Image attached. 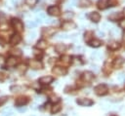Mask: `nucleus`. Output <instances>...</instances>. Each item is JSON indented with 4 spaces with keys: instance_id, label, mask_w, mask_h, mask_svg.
I'll return each instance as SVG.
<instances>
[{
    "instance_id": "nucleus-16",
    "label": "nucleus",
    "mask_w": 125,
    "mask_h": 116,
    "mask_svg": "<svg viewBox=\"0 0 125 116\" xmlns=\"http://www.w3.org/2000/svg\"><path fill=\"white\" fill-rule=\"evenodd\" d=\"M66 50V46L64 45V44H62V43H60V44H57L56 46H55V51L57 52V53H63L64 51Z\"/></svg>"
},
{
    "instance_id": "nucleus-36",
    "label": "nucleus",
    "mask_w": 125,
    "mask_h": 116,
    "mask_svg": "<svg viewBox=\"0 0 125 116\" xmlns=\"http://www.w3.org/2000/svg\"><path fill=\"white\" fill-rule=\"evenodd\" d=\"M18 70H19L20 72H23V71L26 70V66H25L24 64H20V65L18 66Z\"/></svg>"
},
{
    "instance_id": "nucleus-35",
    "label": "nucleus",
    "mask_w": 125,
    "mask_h": 116,
    "mask_svg": "<svg viewBox=\"0 0 125 116\" xmlns=\"http://www.w3.org/2000/svg\"><path fill=\"white\" fill-rule=\"evenodd\" d=\"M1 116H14V113L12 111H8V110H4Z\"/></svg>"
},
{
    "instance_id": "nucleus-48",
    "label": "nucleus",
    "mask_w": 125,
    "mask_h": 116,
    "mask_svg": "<svg viewBox=\"0 0 125 116\" xmlns=\"http://www.w3.org/2000/svg\"><path fill=\"white\" fill-rule=\"evenodd\" d=\"M124 15H125V9H124Z\"/></svg>"
},
{
    "instance_id": "nucleus-40",
    "label": "nucleus",
    "mask_w": 125,
    "mask_h": 116,
    "mask_svg": "<svg viewBox=\"0 0 125 116\" xmlns=\"http://www.w3.org/2000/svg\"><path fill=\"white\" fill-rule=\"evenodd\" d=\"M63 38H66V35L65 34H59L58 35V37H57V39H63Z\"/></svg>"
},
{
    "instance_id": "nucleus-4",
    "label": "nucleus",
    "mask_w": 125,
    "mask_h": 116,
    "mask_svg": "<svg viewBox=\"0 0 125 116\" xmlns=\"http://www.w3.org/2000/svg\"><path fill=\"white\" fill-rule=\"evenodd\" d=\"M56 32V29L53 27H44L42 29V35L45 37H50Z\"/></svg>"
},
{
    "instance_id": "nucleus-42",
    "label": "nucleus",
    "mask_w": 125,
    "mask_h": 116,
    "mask_svg": "<svg viewBox=\"0 0 125 116\" xmlns=\"http://www.w3.org/2000/svg\"><path fill=\"white\" fill-rule=\"evenodd\" d=\"M119 25H120L122 28H125V19H122V20L119 22Z\"/></svg>"
},
{
    "instance_id": "nucleus-31",
    "label": "nucleus",
    "mask_w": 125,
    "mask_h": 116,
    "mask_svg": "<svg viewBox=\"0 0 125 116\" xmlns=\"http://www.w3.org/2000/svg\"><path fill=\"white\" fill-rule=\"evenodd\" d=\"M103 70L106 73V74H108L109 72H110V67L108 66V64H107V62H105L104 63V68H103Z\"/></svg>"
},
{
    "instance_id": "nucleus-20",
    "label": "nucleus",
    "mask_w": 125,
    "mask_h": 116,
    "mask_svg": "<svg viewBox=\"0 0 125 116\" xmlns=\"http://www.w3.org/2000/svg\"><path fill=\"white\" fill-rule=\"evenodd\" d=\"M47 41H45V40H39L38 42H37V44H36V47L39 49V50H44V49H46L47 48Z\"/></svg>"
},
{
    "instance_id": "nucleus-27",
    "label": "nucleus",
    "mask_w": 125,
    "mask_h": 116,
    "mask_svg": "<svg viewBox=\"0 0 125 116\" xmlns=\"http://www.w3.org/2000/svg\"><path fill=\"white\" fill-rule=\"evenodd\" d=\"M61 108H62V106H61L60 104H56V105H54V106L52 107L51 111H52V113H57V112H59V111L61 110Z\"/></svg>"
},
{
    "instance_id": "nucleus-19",
    "label": "nucleus",
    "mask_w": 125,
    "mask_h": 116,
    "mask_svg": "<svg viewBox=\"0 0 125 116\" xmlns=\"http://www.w3.org/2000/svg\"><path fill=\"white\" fill-rule=\"evenodd\" d=\"M70 61H71V58L69 56H62L61 58V62L62 63V65L66 66V65H68L70 63Z\"/></svg>"
},
{
    "instance_id": "nucleus-37",
    "label": "nucleus",
    "mask_w": 125,
    "mask_h": 116,
    "mask_svg": "<svg viewBox=\"0 0 125 116\" xmlns=\"http://www.w3.org/2000/svg\"><path fill=\"white\" fill-rule=\"evenodd\" d=\"M37 18L40 19H46V15H45V13L40 12V13L37 14Z\"/></svg>"
},
{
    "instance_id": "nucleus-44",
    "label": "nucleus",
    "mask_w": 125,
    "mask_h": 116,
    "mask_svg": "<svg viewBox=\"0 0 125 116\" xmlns=\"http://www.w3.org/2000/svg\"><path fill=\"white\" fill-rule=\"evenodd\" d=\"M19 111H20V112H25V111H26V108H25V107H22V108H19Z\"/></svg>"
},
{
    "instance_id": "nucleus-13",
    "label": "nucleus",
    "mask_w": 125,
    "mask_h": 116,
    "mask_svg": "<svg viewBox=\"0 0 125 116\" xmlns=\"http://www.w3.org/2000/svg\"><path fill=\"white\" fill-rule=\"evenodd\" d=\"M52 81H53V77H51V76H44V77H41L39 79V83L43 84V85H48Z\"/></svg>"
},
{
    "instance_id": "nucleus-11",
    "label": "nucleus",
    "mask_w": 125,
    "mask_h": 116,
    "mask_svg": "<svg viewBox=\"0 0 125 116\" xmlns=\"http://www.w3.org/2000/svg\"><path fill=\"white\" fill-rule=\"evenodd\" d=\"M21 38L19 34H14L11 36V39H10V44L11 45H18L20 42H21Z\"/></svg>"
},
{
    "instance_id": "nucleus-46",
    "label": "nucleus",
    "mask_w": 125,
    "mask_h": 116,
    "mask_svg": "<svg viewBox=\"0 0 125 116\" xmlns=\"http://www.w3.org/2000/svg\"><path fill=\"white\" fill-rule=\"evenodd\" d=\"M123 39H124V40H125V32H124V33H123Z\"/></svg>"
},
{
    "instance_id": "nucleus-6",
    "label": "nucleus",
    "mask_w": 125,
    "mask_h": 116,
    "mask_svg": "<svg viewBox=\"0 0 125 116\" xmlns=\"http://www.w3.org/2000/svg\"><path fill=\"white\" fill-rule=\"evenodd\" d=\"M47 11H48V14L51 16H59L61 13L60 8L58 6H50Z\"/></svg>"
},
{
    "instance_id": "nucleus-45",
    "label": "nucleus",
    "mask_w": 125,
    "mask_h": 116,
    "mask_svg": "<svg viewBox=\"0 0 125 116\" xmlns=\"http://www.w3.org/2000/svg\"><path fill=\"white\" fill-rule=\"evenodd\" d=\"M3 79H4V74H3V73H1V72H0V81H2V80H3Z\"/></svg>"
},
{
    "instance_id": "nucleus-1",
    "label": "nucleus",
    "mask_w": 125,
    "mask_h": 116,
    "mask_svg": "<svg viewBox=\"0 0 125 116\" xmlns=\"http://www.w3.org/2000/svg\"><path fill=\"white\" fill-rule=\"evenodd\" d=\"M94 91H95V93H96L98 96H104V95H105V94L107 93L108 89H107L106 85H104V84H100V85H98L97 87H95Z\"/></svg>"
},
{
    "instance_id": "nucleus-30",
    "label": "nucleus",
    "mask_w": 125,
    "mask_h": 116,
    "mask_svg": "<svg viewBox=\"0 0 125 116\" xmlns=\"http://www.w3.org/2000/svg\"><path fill=\"white\" fill-rule=\"evenodd\" d=\"M11 54H12L13 56H17V57H20V56H21V50H12Z\"/></svg>"
},
{
    "instance_id": "nucleus-33",
    "label": "nucleus",
    "mask_w": 125,
    "mask_h": 116,
    "mask_svg": "<svg viewBox=\"0 0 125 116\" xmlns=\"http://www.w3.org/2000/svg\"><path fill=\"white\" fill-rule=\"evenodd\" d=\"M27 36H28V39H29V40H33V39L35 38V36H36V32H35V31H31V32L28 33Z\"/></svg>"
},
{
    "instance_id": "nucleus-14",
    "label": "nucleus",
    "mask_w": 125,
    "mask_h": 116,
    "mask_svg": "<svg viewBox=\"0 0 125 116\" xmlns=\"http://www.w3.org/2000/svg\"><path fill=\"white\" fill-rule=\"evenodd\" d=\"M122 16H123L122 13L116 12V13H112L111 15H109V16H108V19H109L110 20H117V19H120L122 18Z\"/></svg>"
},
{
    "instance_id": "nucleus-43",
    "label": "nucleus",
    "mask_w": 125,
    "mask_h": 116,
    "mask_svg": "<svg viewBox=\"0 0 125 116\" xmlns=\"http://www.w3.org/2000/svg\"><path fill=\"white\" fill-rule=\"evenodd\" d=\"M97 35H98L99 37H104V33L103 31H97Z\"/></svg>"
},
{
    "instance_id": "nucleus-15",
    "label": "nucleus",
    "mask_w": 125,
    "mask_h": 116,
    "mask_svg": "<svg viewBox=\"0 0 125 116\" xmlns=\"http://www.w3.org/2000/svg\"><path fill=\"white\" fill-rule=\"evenodd\" d=\"M124 62H125V59H124L123 58H117L114 59V61H113V67H114V68H119Z\"/></svg>"
},
{
    "instance_id": "nucleus-2",
    "label": "nucleus",
    "mask_w": 125,
    "mask_h": 116,
    "mask_svg": "<svg viewBox=\"0 0 125 116\" xmlns=\"http://www.w3.org/2000/svg\"><path fill=\"white\" fill-rule=\"evenodd\" d=\"M76 103L81 105V106H91L94 101L90 98H85V97H81V98H77L76 99Z\"/></svg>"
},
{
    "instance_id": "nucleus-25",
    "label": "nucleus",
    "mask_w": 125,
    "mask_h": 116,
    "mask_svg": "<svg viewBox=\"0 0 125 116\" xmlns=\"http://www.w3.org/2000/svg\"><path fill=\"white\" fill-rule=\"evenodd\" d=\"M10 89H11V91H12L13 93H19V92H21L23 88L21 87V86H12Z\"/></svg>"
},
{
    "instance_id": "nucleus-38",
    "label": "nucleus",
    "mask_w": 125,
    "mask_h": 116,
    "mask_svg": "<svg viewBox=\"0 0 125 116\" xmlns=\"http://www.w3.org/2000/svg\"><path fill=\"white\" fill-rule=\"evenodd\" d=\"M33 54H34V55H35L36 57H38V58L42 56V54H41V52H40V51H37V50H34V51H33Z\"/></svg>"
},
{
    "instance_id": "nucleus-17",
    "label": "nucleus",
    "mask_w": 125,
    "mask_h": 116,
    "mask_svg": "<svg viewBox=\"0 0 125 116\" xmlns=\"http://www.w3.org/2000/svg\"><path fill=\"white\" fill-rule=\"evenodd\" d=\"M73 16H74V14H73L71 11H66V12H64V13L62 14V19H64V20H69L70 19L73 18Z\"/></svg>"
},
{
    "instance_id": "nucleus-9",
    "label": "nucleus",
    "mask_w": 125,
    "mask_h": 116,
    "mask_svg": "<svg viewBox=\"0 0 125 116\" xmlns=\"http://www.w3.org/2000/svg\"><path fill=\"white\" fill-rule=\"evenodd\" d=\"M28 63H29V66H30L32 69H40V68H42V63H41L39 60L30 59Z\"/></svg>"
},
{
    "instance_id": "nucleus-7",
    "label": "nucleus",
    "mask_w": 125,
    "mask_h": 116,
    "mask_svg": "<svg viewBox=\"0 0 125 116\" xmlns=\"http://www.w3.org/2000/svg\"><path fill=\"white\" fill-rule=\"evenodd\" d=\"M76 27V24L73 22V21H69V20H66L64 22L62 23V28L64 29V30H68V29H73Z\"/></svg>"
},
{
    "instance_id": "nucleus-34",
    "label": "nucleus",
    "mask_w": 125,
    "mask_h": 116,
    "mask_svg": "<svg viewBox=\"0 0 125 116\" xmlns=\"http://www.w3.org/2000/svg\"><path fill=\"white\" fill-rule=\"evenodd\" d=\"M117 79H118V81H120V82H124V81H125V74H124V73L118 74Z\"/></svg>"
},
{
    "instance_id": "nucleus-50",
    "label": "nucleus",
    "mask_w": 125,
    "mask_h": 116,
    "mask_svg": "<svg viewBox=\"0 0 125 116\" xmlns=\"http://www.w3.org/2000/svg\"><path fill=\"white\" fill-rule=\"evenodd\" d=\"M111 116H116V115H111Z\"/></svg>"
},
{
    "instance_id": "nucleus-5",
    "label": "nucleus",
    "mask_w": 125,
    "mask_h": 116,
    "mask_svg": "<svg viewBox=\"0 0 125 116\" xmlns=\"http://www.w3.org/2000/svg\"><path fill=\"white\" fill-rule=\"evenodd\" d=\"M52 71L55 75H58V76H62L66 73V69L63 67H61V66H55Z\"/></svg>"
},
{
    "instance_id": "nucleus-23",
    "label": "nucleus",
    "mask_w": 125,
    "mask_h": 116,
    "mask_svg": "<svg viewBox=\"0 0 125 116\" xmlns=\"http://www.w3.org/2000/svg\"><path fill=\"white\" fill-rule=\"evenodd\" d=\"M119 47H120V44L118 42H111V43L108 44V49L109 50H112V51L117 50Z\"/></svg>"
},
{
    "instance_id": "nucleus-22",
    "label": "nucleus",
    "mask_w": 125,
    "mask_h": 116,
    "mask_svg": "<svg viewBox=\"0 0 125 116\" xmlns=\"http://www.w3.org/2000/svg\"><path fill=\"white\" fill-rule=\"evenodd\" d=\"M89 45H90L91 47L98 48V47H100V46L102 45V42H101L100 40H98V39H92V40L89 42Z\"/></svg>"
},
{
    "instance_id": "nucleus-24",
    "label": "nucleus",
    "mask_w": 125,
    "mask_h": 116,
    "mask_svg": "<svg viewBox=\"0 0 125 116\" xmlns=\"http://www.w3.org/2000/svg\"><path fill=\"white\" fill-rule=\"evenodd\" d=\"M92 37H93V33H92L91 31H88V32L85 33V37H84V39H85L86 42L89 43V42L92 40Z\"/></svg>"
},
{
    "instance_id": "nucleus-18",
    "label": "nucleus",
    "mask_w": 125,
    "mask_h": 116,
    "mask_svg": "<svg viewBox=\"0 0 125 116\" xmlns=\"http://www.w3.org/2000/svg\"><path fill=\"white\" fill-rule=\"evenodd\" d=\"M18 63V59L15 58V57H11L7 59V65L10 66V67H13V66H16V64Z\"/></svg>"
},
{
    "instance_id": "nucleus-8",
    "label": "nucleus",
    "mask_w": 125,
    "mask_h": 116,
    "mask_svg": "<svg viewBox=\"0 0 125 116\" xmlns=\"http://www.w3.org/2000/svg\"><path fill=\"white\" fill-rule=\"evenodd\" d=\"M94 78V73L91 71H85L82 74V80L85 82H91Z\"/></svg>"
},
{
    "instance_id": "nucleus-41",
    "label": "nucleus",
    "mask_w": 125,
    "mask_h": 116,
    "mask_svg": "<svg viewBox=\"0 0 125 116\" xmlns=\"http://www.w3.org/2000/svg\"><path fill=\"white\" fill-rule=\"evenodd\" d=\"M115 4H116V0H108V5L114 6Z\"/></svg>"
},
{
    "instance_id": "nucleus-32",
    "label": "nucleus",
    "mask_w": 125,
    "mask_h": 116,
    "mask_svg": "<svg viewBox=\"0 0 125 116\" xmlns=\"http://www.w3.org/2000/svg\"><path fill=\"white\" fill-rule=\"evenodd\" d=\"M25 3L28 6H34L37 3V0H25Z\"/></svg>"
},
{
    "instance_id": "nucleus-39",
    "label": "nucleus",
    "mask_w": 125,
    "mask_h": 116,
    "mask_svg": "<svg viewBox=\"0 0 125 116\" xmlns=\"http://www.w3.org/2000/svg\"><path fill=\"white\" fill-rule=\"evenodd\" d=\"M51 101H52V102H58V101H60V98H59L58 97H53L51 98Z\"/></svg>"
},
{
    "instance_id": "nucleus-3",
    "label": "nucleus",
    "mask_w": 125,
    "mask_h": 116,
    "mask_svg": "<svg viewBox=\"0 0 125 116\" xmlns=\"http://www.w3.org/2000/svg\"><path fill=\"white\" fill-rule=\"evenodd\" d=\"M12 25H13V27H14L17 31H22V29H23V24H22V22H21L20 19H12Z\"/></svg>"
},
{
    "instance_id": "nucleus-10",
    "label": "nucleus",
    "mask_w": 125,
    "mask_h": 116,
    "mask_svg": "<svg viewBox=\"0 0 125 116\" xmlns=\"http://www.w3.org/2000/svg\"><path fill=\"white\" fill-rule=\"evenodd\" d=\"M27 102H28V98H27V97H18V98L16 99L15 104H16L17 106H21V105L26 104Z\"/></svg>"
},
{
    "instance_id": "nucleus-12",
    "label": "nucleus",
    "mask_w": 125,
    "mask_h": 116,
    "mask_svg": "<svg viewBox=\"0 0 125 116\" xmlns=\"http://www.w3.org/2000/svg\"><path fill=\"white\" fill-rule=\"evenodd\" d=\"M89 19L94 21V22H98L100 19H101V15L98 13V12H92L90 15H89Z\"/></svg>"
},
{
    "instance_id": "nucleus-49",
    "label": "nucleus",
    "mask_w": 125,
    "mask_h": 116,
    "mask_svg": "<svg viewBox=\"0 0 125 116\" xmlns=\"http://www.w3.org/2000/svg\"><path fill=\"white\" fill-rule=\"evenodd\" d=\"M1 104H2V103H1V101H0V105H1Z\"/></svg>"
},
{
    "instance_id": "nucleus-26",
    "label": "nucleus",
    "mask_w": 125,
    "mask_h": 116,
    "mask_svg": "<svg viewBox=\"0 0 125 116\" xmlns=\"http://www.w3.org/2000/svg\"><path fill=\"white\" fill-rule=\"evenodd\" d=\"M79 4L81 7H89L91 5V1L90 0H80Z\"/></svg>"
},
{
    "instance_id": "nucleus-21",
    "label": "nucleus",
    "mask_w": 125,
    "mask_h": 116,
    "mask_svg": "<svg viewBox=\"0 0 125 116\" xmlns=\"http://www.w3.org/2000/svg\"><path fill=\"white\" fill-rule=\"evenodd\" d=\"M108 6V0H99L98 2V7L102 10L105 9Z\"/></svg>"
},
{
    "instance_id": "nucleus-47",
    "label": "nucleus",
    "mask_w": 125,
    "mask_h": 116,
    "mask_svg": "<svg viewBox=\"0 0 125 116\" xmlns=\"http://www.w3.org/2000/svg\"><path fill=\"white\" fill-rule=\"evenodd\" d=\"M75 1H76V0H71V2H72V3H75Z\"/></svg>"
},
{
    "instance_id": "nucleus-28",
    "label": "nucleus",
    "mask_w": 125,
    "mask_h": 116,
    "mask_svg": "<svg viewBox=\"0 0 125 116\" xmlns=\"http://www.w3.org/2000/svg\"><path fill=\"white\" fill-rule=\"evenodd\" d=\"M26 25H27V27L28 28H33V27H35L36 25H37V23L35 22V21H30V20H28L27 21V23H26Z\"/></svg>"
},
{
    "instance_id": "nucleus-29",
    "label": "nucleus",
    "mask_w": 125,
    "mask_h": 116,
    "mask_svg": "<svg viewBox=\"0 0 125 116\" xmlns=\"http://www.w3.org/2000/svg\"><path fill=\"white\" fill-rule=\"evenodd\" d=\"M6 20H7L6 16H5L4 14H0V25L4 24V23L6 22Z\"/></svg>"
}]
</instances>
